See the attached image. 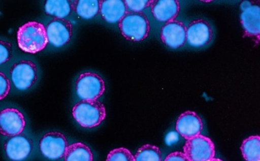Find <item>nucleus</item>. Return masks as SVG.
Masks as SVG:
<instances>
[{"mask_svg": "<svg viewBox=\"0 0 260 161\" xmlns=\"http://www.w3.org/2000/svg\"><path fill=\"white\" fill-rule=\"evenodd\" d=\"M17 42L19 48L28 54H37L44 50L47 43L46 27L37 21H29L19 28Z\"/></svg>", "mask_w": 260, "mask_h": 161, "instance_id": "nucleus-1", "label": "nucleus"}, {"mask_svg": "<svg viewBox=\"0 0 260 161\" xmlns=\"http://www.w3.org/2000/svg\"><path fill=\"white\" fill-rule=\"evenodd\" d=\"M75 120L83 127L92 128L98 126L105 119L106 108L96 100H81L72 110Z\"/></svg>", "mask_w": 260, "mask_h": 161, "instance_id": "nucleus-2", "label": "nucleus"}, {"mask_svg": "<svg viewBox=\"0 0 260 161\" xmlns=\"http://www.w3.org/2000/svg\"><path fill=\"white\" fill-rule=\"evenodd\" d=\"M121 34L127 40L139 42L148 37L150 25L147 16L141 13L127 12L119 23Z\"/></svg>", "mask_w": 260, "mask_h": 161, "instance_id": "nucleus-3", "label": "nucleus"}, {"mask_svg": "<svg viewBox=\"0 0 260 161\" xmlns=\"http://www.w3.org/2000/svg\"><path fill=\"white\" fill-rule=\"evenodd\" d=\"M105 90L103 78L95 73H83L76 80V93L81 100H98Z\"/></svg>", "mask_w": 260, "mask_h": 161, "instance_id": "nucleus-4", "label": "nucleus"}, {"mask_svg": "<svg viewBox=\"0 0 260 161\" xmlns=\"http://www.w3.org/2000/svg\"><path fill=\"white\" fill-rule=\"evenodd\" d=\"M183 150L189 161H211L215 157L214 143L202 135L188 139Z\"/></svg>", "mask_w": 260, "mask_h": 161, "instance_id": "nucleus-5", "label": "nucleus"}, {"mask_svg": "<svg viewBox=\"0 0 260 161\" xmlns=\"http://www.w3.org/2000/svg\"><path fill=\"white\" fill-rule=\"evenodd\" d=\"M240 21L246 36L259 43L260 37L259 2L244 1L240 5Z\"/></svg>", "mask_w": 260, "mask_h": 161, "instance_id": "nucleus-6", "label": "nucleus"}, {"mask_svg": "<svg viewBox=\"0 0 260 161\" xmlns=\"http://www.w3.org/2000/svg\"><path fill=\"white\" fill-rule=\"evenodd\" d=\"M11 76L12 82L17 89H28L34 85L38 78L36 65L31 60H21L11 68Z\"/></svg>", "mask_w": 260, "mask_h": 161, "instance_id": "nucleus-7", "label": "nucleus"}, {"mask_svg": "<svg viewBox=\"0 0 260 161\" xmlns=\"http://www.w3.org/2000/svg\"><path fill=\"white\" fill-rule=\"evenodd\" d=\"M68 146L66 137L58 132L47 133L42 137L39 143L43 156L53 160L64 157Z\"/></svg>", "mask_w": 260, "mask_h": 161, "instance_id": "nucleus-8", "label": "nucleus"}, {"mask_svg": "<svg viewBox=\"0 0 260 161\" xmlns=\"http://www.w3.org/2000/svg\"><path fill=\"white\" fill-rule=\"evenodd\" d=\"M24 116L15 108H7L0 114V132L4 136L13 137L21 134L24 130Z\"/></svg>", "mask_w": 260, "mask_h": 161, "instance_id": "nucleus-9", "label": "nucleus"}, {"mask_svg": "<svg viewBox=\"0 0 260 161\" xmlns=\"http://www.w3.org/2000/svg\"><path fill=\"white\" fill-rule=\"evenodd\" d=\"M49 43L56 48L68 44L72 37V24L65 19L54 18L46 26Z\"/></svg>", "mask_w": 260, "mask_h": 161, "instance_id": "nucleus-10", "label": "nucleus"}, {"mask_svg": "<svg viewBox=\"0 0 260 161\" xmlns=\"http://www.w3.org/2000/svg\"><path fill=\"white\" fill-rule=\"evenodd\" d=\"M213 32L208 21L204 19L193 21L186 29V42L194 48L208 45L212 41Z\"/></svg>", "mask_w": 260, "mask_h": 161, "instance_id": "nucleus-11", "label": "nucleus"}, {"mask_svg": "<svg viewBox=\"0 0 260 161\" xmlns=\"http://www.w3.org/2000/svg\"><path fill=\"white\" fill-rule=\"evenodd\" d=\"M186 29L184 23L180 21H169L161 27V41L169 48H180L186 42Z\"/></svg>", "mask_w": 260, "mask_h": 161, "instance_id": "nucleus-12", "label": "nucleus"}, {"mask_svg": "<svg viewBox=\"0 0 260 161\" xmlns=\"http://www.w3.org/2000/svg\"><path fill=\"white\" fill-rule=\"evenodd\" d=\"M203 128L202 119L194 111H188L181 114L176 122L177 133L186 140L201 135Z\"/></svg>", "mask_w": 260, "mask_h": 161, "instance_id": "nucleus-13", "label": "nucleus"}, {"mask_svg": "<svg viewBox=\"0 0 260 161\" xmlns=\"http://www.w3.org/2000/svg\"><path fill=\"white\" fill-rule=\"evenodd\" d=\"M8 158L12 160H25L32 150V141L21 134L10 137L5 145Z\"/></svg>", "mask_w": 260, "mask_h": 161, "instance_id": "nucleus-14", "label": "nucleus"}, {"mask_svg": "<svg viewBox=\"0 0 260 161\" xmlns=\"http://www.w3.org/2000/svg\"><path fill=\"white\" fill-rule=\"evenodd\" d=\"M150 7L153 17L161 22L175 20L180 11V5L177 0H153Z\"/></svg>", "mask_w": 260, "mask_h": 161, "instance_id": "nucleus-15", "label": "nucleus"}, {"mask_svg": "<svg viewBox=\"0 0 260 161\" xmlns=\"http://www.w3.org/2000/svg\"><path fill=\"white\" fill-rule=\"evenodd\" d=\"M127 13L124 0H101L100 13L106 22L119 23Z\"/></svg>", "mask_w": 260, "mask_h": 161, "instance_id": "nucleus-16", "label": "nucleus"}, {"mask_svg": "<svg viewBox=\"0 0 260 161\" xmlns=\"http://www.w3.org/2000/svg\"><path fill=\"white\" fill-rule=\"evenodd\" d=\"M73 10L79 17L90 19L100 13L101 0H75L72 1Z\"/></svg>", "mask_w": 260, "mask_h": 161, "instance_id": "nucleus-17", "label": "nucleus"}, {"mask_svg": "<svg viewBox=\"0 0 260 161\" xmlns=\"http://www.w3.org/2000/svg\"><path fill=\"white\" fill-rule=\"evenodd\" d=\"M45 13L55 18L65 19L72 13V1L69 0H47L45 4Z\"/></svg>", "mask_w": 260, "mask_h": 161, "instance_id": "nucleus-18", "label": "nucleus"}, {"mask_svg": "<svg viewBox=\"0 0 260 161\" xmlns=\"http://www.w3.org/2000/svg\"><path fill=\"white\" fill-rule=\"evenodd\" d=\"M64 158L66 161H92L93 155L87 145L79 142L69 145Z\"/></svg>", "mask_w": 260, "mask_h": 161, "instance_id": "nucleus-19", "label": "nucleus"}, {"mask_svg": "<svg viewBox=\"0 0 260 161\" xmlns=\"http://www.w3.org/2000/svg\"><path fill=\"white\" fill-rule=\"evenodd\" d=\"M242 156L247 161L260 160V137L251 136L246 139L242 143Z\"/></svg>", "mask_w": 260, "mask_h": 161, "instance_id": "nucleus-20", "label": "nucleus"}, {"mask_svg": "<svg viewBox=\"0 0 260 161\" xmlns=\"http://www.w3.org/2000/svg\"><path fill=\"white\" fill-rule=\"evenodd\" d=\"M135 157V161H161V153L157 146L147 144L138 150Z\"/></svg>", "mask_w": 260, "mask_h": 161, "instance_id": "nucleus-21", "label": "nucleus"}, {"mask_svg": "<svg viewBox=\"0 0 260 161\" xmlns=\"http://www.w3.org/2000/svg\"><path fill=\"white\" fill-rule=\"evenodd\" d=\"M107 161H135V157L125 148L114 149L108 154Z\"/></svg>", "mask_w": 260, "mask_h": 161, "instance_id": "nucleus-22", "label": "nucleus"}, {"mask_svg": "<svg viewBox=\"0 0 260 161\" xmlns=\"http://www.w3.org/2000/svg\"><path fill=\"white\" fill-rule=\"evenodd\" d=\"M151 0H125L127 12L141 13L146 8L150 7Z\"/></svg>", "mask_w": 260, "mask_h": 161, "instance_id": "nucleus-23", "label": "nucleus"}, {"mask_svg": "<svg viewBox=\"0 0 260 161\" xmlns=\"http://www.w3.org/2000/svg\"><path fill=\"white\" fill-rule=\"evenodd\" d=\"M13 56V48L11 43L0 41V63L3 65L11 60Z\"/></svg>", "mask_w": 260, "mask_h": 161, "instance_id": "nucleus-24", "label": "nucleus"}, {"mask_svg": "<svg viewBox=\"0 0 260 161\" xmlns=\"http://www.w3.org/2000/svg\"><path fill=\"white\" fill-rule=\"evenodd\" d=\"M11 90V84L7 76L1 73L0 74V99L3 100L9 93Z\"/></svg>", "mask_w": 260, "mask_h": 161, "instance_id": "nucleus-25", "label": "nucleus"}, {"mask_svg": "<svg viewBox=\"0 0 260 161\" xmlns=\"http://www.w3.org/2000/svg\"><path fill=\"white\" fill-rule=\"evenodd\" d=\"M165 161H189L186 154L182 152H175L168 155Z\"/></svg>", "mask_w": 260, "mask_h": 161, "instance_id": "nucleus-26", "label": "nucleus"}, {"mask_svg": "<svg viewBox=\"0 0 260 161\" xmlns=\"http://www.w3.org/2000/svg\"><path fill=\"white\" fill-rule=\"evenodd\" d=\"M178 139V136H177L176 133L171 132V133L167 135L165 140H166L167 145H171L173 144V143H176Z\"/></svg>", "mask_w": 260, "mask_h": 161, "instance_id": "nucleus-27", "label": "nucleus"}]
</instances>
